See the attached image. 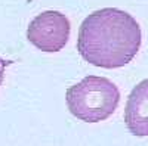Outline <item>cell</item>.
<instances>
[{
    "label": "cell",
    "instance_id": "5b68a950",
    "mask_svg": "<svg viewBox=\"0 0 148 146\" xmlns=\"http://www.w3.org/2000/svg\"><path fill=\"white\" fill-rule=\"evenodd\" d=\"M27 2H28V3H30V2H31V0H27Z\"/></svg>",
    "mask_w": 148,
    "mask_h": 146
},
{
    "label": "cell",
    "instance_id": "6da1fadb",
    "mask_svg": "<svg viewBox=\"0 0 148 146\" xmlns=\"http://www.w3.org/2000/svg\"><path fill=\"white\" fill-rule=\"evenodd\" d=\"M141 27L130 14L117 7L95 10L79 28L77 50L86 62L99 68H121L138 55Z\"/></svg>",
    "mask_w": 148,
    "mask_h": 146
},
{
    "label": "cell",
    "instance_id": "7a4b0ae2",
    "mask_svg": "<svg viewBox=\"0 0 148 146\" xmlns=\"http://www.w3.org/2000/svg\"><path fill=\"white\" fill-rule=\"evenodd\" d=\"M65 101L70 112L77 120L99 123L114 114L120 102V90L105 77L88 75L67 89Z\"/></svg>",
    "mask_w": 148,
    "mask_h": 146
},
{
    "label": "cell",
    "instance_id": "277c9868",
    "mask_svg": "<svg viewBox=\"0 0 148 146\" xmlns=\"http://www.w3.org/2000/svg\"><path fill=\"white\" fill-rule=\"evenodd\" d=\"M125 121L133 136H148V78L132 89L125 109Z\"/></svg>",
    "mask_w": 148,
    "mask_h": 146
},
{
    "label": "cell",
    "instance_id": "3957f363",
    "mask_svg": "<svg viewBox=\"0 0 148 146\" xmlns=\"http://www.w3.org/2000/svg\"><path fill=\"white\" fill-rule=\"evenodd\" d=\"M70 19L58 10H46L37 15L27 28L28 41L42 52L53 53L65 47L70 39Z\"/></svg>",
    "mask_w": 148,
    "mask_h": 146
}]
</instances>
